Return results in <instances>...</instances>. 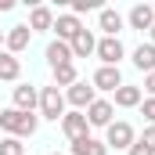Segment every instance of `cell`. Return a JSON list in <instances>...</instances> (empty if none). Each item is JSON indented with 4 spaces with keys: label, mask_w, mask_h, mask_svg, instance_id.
Masks as SVG:
<instances>
[{
    "label": "cell",
    "mask_w": 155,
    "mask_h": 155,
    "mask_svg": "<svg viewBox=\"0 0 155 155\" xmlns=\"http://www.w3.org/2000/svg\"><path fill=\"white\" fill-rule=\"evenodd\" d=\"M40 126V119L33 112H18V108H4L0 112V130H7V137H33Z\"/></svg>",
    "instance_id": "obj_1"
},
{
    "label": "cell",
    "mask_w": 155,
    "mask_h": 155,
    "mask_svg": "<svg viewBox=\"0 0 155 155\" xmlns=\"http://www.w3.org/2000/svg\"><path fill=\"white\" fill-rule=\"evenodd\" d=\"M40 116L51 119V123H58V119L65 116V90H58L54 83L43 87L40 90Z\"/></svg>",
    "instance_id": "obj_2"
},
{
    "label": "cell",
    "mask_w": 155,
    "mask_h": 155,
    "mask_svg": "<svg viewBox=\"0 0 155 155\" xmlns=\"http://www.w3.org/2000/svg\"><path fill=\"white\" fill-rule=\"evenodd\" d=\"M134 141H137V137H134V126H130L126 119H116L112 126H105V144H108V148H126V152H130Z\"/></svg>",
    "instance_id": "obj_3"
},
{
    "label": "cell",
    "mask_w": 155,
    "mask_h": 155,
    "mask_svg": "<svg viewBox=\"0 0 155 155\" xmlns=\"http://www.w3.org/2000/svg\"><path fill=\"white\" fill-rule=\"evenodd\" d=\"M94 54L101 58V65H112V69H119V61H123L126 47L119 43V36H105V40H97V51H94Z\"/></svg>",
    "instance_id": "obj_4"
},
{
    "label": "cell",
    "mask_w": 155,
    "mask_h": 155,
    "mask_svg": "<svg viewBox=\"0 0 155 155\" xmlns=\"http://www.w3.org/2000/svg\"><path fill=\"white\" fill-rule=\"evenodd\" d=\"M61 130H65V137H69V141L90 137V123H87V116H83V112H76V108L61 116Z\"/></svg>",
    "instance_id": "obj_5"
},
{
    "label": "cell",
    "mask_w": 155,
    "mask_h": 155,
    "mask_svg": "<svg viewBox=\"0 0 155 155\" xmlns=\"http://www.w3.org/2000/svg\"><path fill=\"white\" fill-rule=\"evenodd\" d=\"M65 101H69L76 112H87V108H90L97 97H94V87H87V83H79V79H76V83L65 90Z\"/></svg>",
    "instance_id": "obj_6"
},
{
    "label": "cell",
    "mask_w": 155,
    "mask_h": 155,
    "mask_svg": "<svg viewBox=\"0 0 155 155\" xmlns=\"http://www.w3.org/2000/svg\"><path fill=\"white\" fill-rule=\"evenodd\" d=\"M90 87H94V90H112V94H116L119 87H123V72L112 69V65H101V69L94 72V79H90Z\"/></svg>",
    "instance_id": "obj_7"
},
{
    "label": "cell",
    "mask_w": 155,
    "mask_h": 155,
    "mask_svg": "<svg viewBox=\"0 0 155 155\" xmlns=\"http://www.w3.org/2000/svg\"><path fill=\"white\" fill-rule=\"evenodd\" d=\"M83 116H87V123H90V126H112L116 105H112V101H101V97H97V101H94V105H90V108H87Z\"/></svg>",
    "instance_id": "obj_8"
},
{
    "label": "cell",
    "mask_w": 155,
    "mask_h": 155,
    "mask_svg": "<svg viewBox=\"0 0 155 155\" xmlns=\"http://www.w3.org/2000/svg\"><path fill=\"white\" fill-rule=\"evenodd\" d=\"M54 33H58L61 43H72V40L83 33V22H79L76 15H58V18H54Z\"/></svg>",
    "instance_id": "obj_9"
},
{
    "label": "cell",
    "mask_w": 155,
    "mask_h": 155,
    "mask_svg": "<svg viewBox=\"0 0 155 155\" xmlns=\"http://www.w3.org/2000/svg\"><path fill=\"white\" fill-rule=\"evenodd\" d=\"M126 22H130V29L148 33V29L155 25V11H152V4H134V7H130V15H126Z\"/></svg>",
    "instance_id": "obj_10"
},
{
    "label": "cell",
    "mask_w": 155,
    "mask_h": 155,
    "mask_svg": "<svg viewBox=\"0 0 155 155\" xmlns=\"http://www.w3.org/2000/svg\"><path fill=\"white\" fill-rule=\"evenodd\" d=\"M29 40H33L29 25H11V33L4 36V43H7V54H22V51L29 47Z\"/></svg>",
    "instance_id": "obj_11"
},
{
    "label": "cell",
    "mask_w": 155,
    "mask_h": 155,
    "mask_svg": "<svg viewBox=\"0 0 155 155\" xmlns=\"http://www.w3.org/2000/svg\"><path fill=\"white\" fill-rule=\"evenodd\" d=\"M15 108L18 112H33V108H40V90L36 87H15Z\"/></svg>",
    "instance_id": "obj_12"
},
{
    "label": "cell",
    "mask_w": 155,
    "mask_h": 155,
    "mask_svg": "<svg viewBox=\"0 0 155 155\" xmlns=\"http://www.w3.org/2000/svg\"><path fill=\"white\" fill-rule=\"evenodd\" d=\"M69 61H72V47L61 43V40H51L47 43V65L58 69V65H69Z\"/></svg>",
    "instance_id": "obj_13"
},
{
    "label": "cell",
    "mask_w": 155,
    "mask_h": 155,
    "mask_svg": "<svg viewBox=\"0 0 155 155\" xmlns=\"http://www.w3.org/2000/svg\"><path fill=\"white\" fill-rule=\"evenodd\" d=\"M43 29H54V11L40 4L29 11V33H43Z\"/></svg>",
    "instance_id": "obj_14"
},
{
    "label": "cell",
    "mask_w": 155,
    "mask_h": 155,
    "mask_svg": "<svg viewBox=\"0 0 155 155\" xmlns=\"http://www.w3.org/2000/svg\"><path fill=\"white\" fill-rule=\"evenodd\" d=\"M97 25H101V33H105V36H119V33H123V15H119L116 7H101Z\"/></svg>",
    "instance_id": "obj_15"
},
{
    "label": "cell",
    "mask_w": 155,
    "mask_h": 155,
    "mask_svg": "<svg viewBox=\"0 0 155 155\" xmlns=\"http://www.w3.org/2000/svg\"><path fill=\"white\" fill-rule=\"evenodd\" d=\"M141 101H144V90H141V87L123 83V87L116 90V105H119V108H137Z\"/></svg>",
    "instance_id": "obj_16"
},
{
    "label": "cell",
    "mask_w": 155,
    "mask_h": 155,
    "mask_svg": "<svg viewBox=\"0 0 155 155\" xmlns=\"http://www.w3.org/2000/svg\"><path fill=\"white\" fill-rule=\"evenodd\" d=\"M134 65L148 76L155 72V43H141V47H134Z\"/></svg>",
    "instance_id": "obj_17"
},
{
    "label": "cell",
    "mask_w": 155,
    "mask_h": 155,
    "mask_svg": "<svg viewBox=\"0 0 155 155\" xmlns=\"http://www.w3.org/2000/svg\"><path fill=\"white\" fill-rule=\"evenodd\" d=\"M69 47H72V58H90V54L97 51V40H94V33H90V29H83V33H79Z\"/></svg>",
    "instance_id": "obj_18"
},
{
    "label": "cell",
    "mask_w": 155,
    "mask_h": 155,
    "mask_svg": "<svg viewBox=\"0 0 155 155\" xmlns=\"http://www.w3.org/2000/svg\"><path fill=\"white\" fill-rule=\"evenodd\" d=\"M72 155H108V144L97 137H79L72 141Z\"/></svg>",
    "instance_id": "obj_19"
},
{
    "label": "cell",
    "mask_w": 155,
    "mask_h": 155,
    "mask_svg": "<svg viewBox=\"0 0 155 155\" xmlns=\"http://www.w3.org/2000/svg\"><path fill=\"white\" fill-rule=\"evenodd\" d=\"M18 76H22V65H18V58H15V54H7V51H0V79L15 83Z\"/></svg>",
    "instance_id": "obj_20"
},
{
    "label": "cell",
    "mask_w": 155,
    "mask_h": 155,
    "mask_svg": "<svg viewBox=\"0 0 155 155\" xmlns=\"http://www.w3.org/2000/svg\"><path fill=\"white\" fill-rule=\"evenodd\" d=\"M72 83H76V65H72V61H69V65H58V69H54V87H58V90H61V87L69 90Z\"/></svg>",
    "instance_id": "obj_21"
},
{
    "label": "cell",
    "mask_w": 155,
    "mask_h": 155,
    "mask_svg": "<svg viewBox=\"0 0 155 155\" xmlns=\"http://www.w3.org/2000/svg\"><path fill=\"white\" fill-rule=\"evenodd\" d=\"M0 155H25V148H22L18 137H4L0 141Z\"/></svg>",
    "instance_id": "obj_22"
},
{
    "label": "cell",
    "mask_w": 155,
    "mask_h": 155,
    "mask_svg": "<svg viewBox=\"0 0 155 155\" xmlns=\"http://www.w3.org/2000/svg\"><path fill=\"white\" fill-rule=\"evenodd\" d=\"M83 11H101V4H97V0H72V11H69V15H83Z\"/></svg>",
    "instance_id": "obj_23"
},
{
    "label": "cell",
    "mask_w": 155,
    "mask_h": 155,
    "mask_svg": "<svg viewBox=\"0 0 155 155\" xmlns=\"http://www.w3.org/2000/svg\"><path fill=\"white\" fill-rule=\"evenodd\" d=\"M141 116L148 119V126H155V97H144L141 101Z\"/></svg>",
    "instance_id": "obj_24"
},
{
    "label": "cell",
    "mask_w": 155,
    "mask_h": 155,
    "mask_svg": "<svg viewBox=\"0 0 155 155\" xmlns=\"http://www.w3.org/2000/svg\"><path fill=\"white\" fill-rule=\"evenodd\" d=\"M137 141H141V144H144V148H148V152L155 155V126H144V134H141Z\"/></svg>",
    "instance_id": "obj_25"
},
{
    "label": "cell",
    "mask_w": 155,
    "mask_h": 155,
    "mask_svg": "<svg viewBox=\"0 0 155 155\" xmlns=\"http://www.w3.org/2000/svg\"><path fill=\"white\" fill-rule=\"evenodd\" d=\"M126 155H152V152H148V148H144L141 141H134V144H130V152H126Z\"/></svg>",
    "instance_id": "obj_26"
},
{
    "label": "cell",
    "mask_w": 155,
    "mask_h": 155,
    "mask_svg": "<svg viewBox=\"0 0 155 155\" xmlns=\"http://www.w3.org/2000/svg\"><path fill=\"white\" fill-rule=\"evenodd\" d=\"M144 90L155 97V72H148V76H144Z\"/></svg>",
    "instance_id": "obj_27"
},
{
    "label": "cell",
    "mask_w": 155,
    "mask_h": 155,
    "mask_svg": "<svg viewBox=\"0 0 155 155\" xmlns=\"http://www.w3.org/2000/svg\"><path fill=\"white\" fill-rule=\"evenodd\" d=\"M15 7V0H0V11H11Z\"/></svg>",
    "instance_id": "obj_28"
},
{
    "label": "cell",
    "mask_w": 155,
    "mask_h": 155,
    "mask_svg": "<svg viewBox=\"0 0 155 155\" xmlns=\"http://www.w3.org/2000/svg\"><path fill=\"white\" fill-rule=\"evenodd\" d=\"M148 33H152V43H155V25H152V29H148Z\"/></svg>",
    "instance_id": "obj_29"
},
{
    "label": "cell",
    "mask_w": 155,
    "mask_h": 155,
    "mask_svg": "<svg viewBox=\"0 0 155 155\" xmlns=\"http://www.w3.org/2000/svg\"><path fill=\"white\" fill-rule=\"evenodd\" d=\"M0 47H4V33H0Z\"/></svg>",
    "instance_id": "obj_30"
},
{
    "label": "cell",
    "mask_w": 155,
    "mask_h": 155,
    "mask_svg": "<svg viewBox=\"0 0 155 155\" xmlns=\"http://www.w3.org/2000/svg\"><path fill=\"white\" fill-rule=\"evenodd\" d=\"M152 11H155V4H152Z\"/></svg>",
    "instance_id": "obj_31"
},
{
    "label": "cell",
    "mask_w": 155,
    "mask_h": 155,
    "mask_svg": "<svg viewBox=\"0 0 155 155\" xmlns=\"http://www.w3.org/2000/svg\"><path fill=\"white\" fill-rule=\"evenodd\" d=\"M51 155H58V152H51Z\"/></svg>",
    "instance_id": "obj_32"
}]
</instances>
